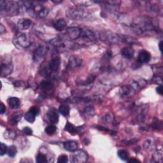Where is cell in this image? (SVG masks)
I'll return each mask as SVG.
<instances>
[{
  "mask_svg": "<svg viewBox=\"0 0 163 163\" xmlns=\"http://www.w3.org/2000/svg\"><path fill=\"white\" fill-rule=\"evenodd\" d=\"M4 136L6 139H14L16 137V132L11 129H8L5 132Z\"/></svg>",
  "mask_w": 163,
  "mask_h": 163,
  "instance_id": "24",
  "label": "cell"
},
{
  "mask_svg": "<svg viewBox=\"0 0 163 163\" xmlns=\"http://www.w3.org/2000/svg\"><path fill=\"white\" fill-rule=\"evenodd\" d=\"M82 29L78 27H70L65 30L64 38L69 40H76L80 38Z\"/></svg>",
  "mask_w": 163,
  "mask_h": 163,
  "instance_id": "7",
  "label": "cell"
},
{
  "mask_svg": "<svg viewBox=\"0 0 163 163\" xmlns=\"http://www.w3.org/2000/svg\"><path fill=\"white\" fill-rule=\"evenodd\" d=\"M84 113L87 115H90V116H93L94 114V109L93 106H88L85 108V109L84 110Z\"/></svg>",
  "mask_w": 163,
  "mask_h": 163,
  "instance_id": "31",
  "label": "cell"
},
{
  "mask_svg": "<svg viewBox=\"0 0 163 163\" xmlns=\"http://www.w3.org/2000/svg\"><path fill=\"white\" fill-rule=\"evenodd\" d=\"M131 28L136 34H142L147 32L158 30L159 26L152 18L139 17L133 22Z\"/></svg>",
  "mask_w": 163,
  "mask_h": 163,
  "instance_id": "1",
  "label": "cell"
},
{
  "mask_svg": "<svg viewBox=\"0 0 163 163\" xmlns=\"http://www.w3.org/2000/svg\"><path fill=\"white\" fill-rule=\"evenodd\" d=\"M13 69V66L10 63H5V64H2L1 66V76L3 77L11 74Z\"/></svg>",
  "mask_w": 163,
  "mask_h": 163,
  "instance_id": "13",
  "label": "cell"
},
{
  "mask_svg": "<svg viewBox=\"0 0 163 163\" xmlns=\"http://www.w3.org/2000/svg\"><path fill=\"white\" fill-rule=\"evenodd\" d=\"M30 112L34 114L35 116H37L40 113V108L37 106H33L32 108H31Z\"/></svg>",
  "mask_w": 163,
  "mask_h": 163,
  "instance_id": "35",
  "label": "cell"
},
{
  "mask_svg": "<svg viewBox=\"0 0 163 163\" xmlns=\"http://www.w3.org/2000/svg\"><path fill=\"white\" fill-rule=\"evenodd\" d=\"M47 156L42 153H40L39 154H38L37 157V162L38 163H45L47 162Z\"/></svg>",
  "mask_w": 163,
  "mask_h": 163,
  "instance_id": "29",
  "label": "cell"
},
{
  "mask_svg": "<svg viewBox=\"0 0 163 163\" xmlns=\"http://www.w3.org/2000/svg\"><path fill=\"white\" fill-rule=\"evenodd\" d=\"M8 105L12 109H18L21 106V102L19 99L16 97H10L7 99Z\"/></svg>",
  "mask_w": 163,
  "mask_h": 163,
  "instance_id": "18",
  "label": "cell"
},
{
  "mask_svg": "<svg viewBox=\"0 0 163 163\" xmlns=\"http://www.w3.org/2000/svg\"><path fill=\"white\" fill-rule=\"evenodd\" d=\"M61 65V60L59 58H54L50 62L49 65V69L52 72L58 71Z\"/></svg>",
  "mask_w": 163,
  "mask_h": 163,
  "instance_id": "16",
  "label": "cell"
},
{
  "mask_svg": "<svg viewBox=\"0 0 163 163\" xmlns=\"http://www.w3.org/2000/svg\"><path fill=\"white\" fill-rule=\"evenodd\" d=\"M5 28L2 24H1V26H0V33H1V34H3L4 32H5Z\"/></svg>",
  "mask_w": 163,
  "mask_h": 163,
  "instance_id": "40",
  "label": "cell"
},
{
  "mask_svg": "<svg viewBox=\"0 0 163 163\" xmlns=\"http://www.w3.org/2000/svg\"><path fill=\"white\" fill-rule=\"evenodd\" d=\"M40 87L45 92H50V90H52L54 85L50 81L44 80L41 82Z\"/></svg>",
  "mask_w": 163,
  "mask_h": 163,
  "instance_id": "22",
  "label": "cell"
},
{
  "mask_svg": "<svg viewBox=\"0 0 163 163\" xmlns=\"http://www.w3.org/2000/svg\"><path fill=\"white\" fill-rule=\"evenodd\" d=\"M82 61L78 56H72L70 58L67 65L68 70H74L81 66Z\"/></svg>",
  "mask_w": 163,
  "mask_h": 163,
  "instance_id": "11",
  "label": "cell"
},
{
  "mask_svg": "<svg viewBox=\"0 0 163 163\" xmlns=\"http://www.w3.org/2000/svg\"><path fill=\"white\" fill-rule=\"evenodd\" d=\"M35 115L34 114H33L31 112H30V111L28 112H27L25 115H24V118L25 119L30 122V123H33V122H34L35 121Z\"/></svg>",
  "mask_w": 163,
  "mask_h": 163,
  "instance_id": "28",
  "label": "cell"
},
{
  "mask_svg": "<svg viewBox=\"0 0 163 163\" xmlns=\"http://www.w3.org/2000/svg\"><path fill=\"white\" fill-rule=\"evenodd\" d=\"M64 145V148L70 152H75L77 150L78 148V143L77 142L73 141V140H69L67 141H65L63 144Z\"/></svg>",
  "mask_w": 163,
  "mask_h": 163,
  "instance_id": "19",
  "label": "cell"
},
{
  "mask_svg": "<svg viewBox=\"0 0 163 163\" xmlns=\"http://www.w3.org/2000/svg\"><path fill=\"white\" fill-rule=\"evenodd\" d=\"M66 15L71 19L77 21H84L90 19L92 15L88 11L80 7H72L69 8L66 12Z\"/></svg>",
  "mask_w": 163,
  "mask_h": 163,
  "instance_id": "2",
  "label": "cell"
},
{
  "mask_svg": "<svg viewBox=\"0 0 163 163\" xmlns=\"http://www.w3.org/2000/svg\"><path fill=\"white\" fill-rule=\"evenodd\" d=\"M118 156L121 158V159L123 161H127L128 159V153L127 151L124 150H120L118 152Z\"/></svg>",
  "mask_w": 163,
  "mask_h": 163,
  "instance_id": "30",
  "label": "cell"
},
{
  "mask_svg": "<svg viewBox=\"0 0 163 163\" xmlns=\"http://www.w3.org/2000/svg\"><path fill=\"white\" fill-rule=\"evenodd\" d=\"M27 11L34 18L42 19L47 17L49 14V10L38 2H30Z\"/></svg>",
  "mask_w": 163,
  "mask_h": 163,
  "instance_id": "3",
  "label": "cell"
},
{
  "mask_svg": "<svg viewBox=\"0 0 163 163\" xmlns=\"http://www.w3.org/2000/svg\"><path fill=\"white\" fill-rule=\"evenodd\" d=\"M162 153L161 150H158L154 153V154H153V159H156V162L157 161L159 162V159H161L162 160Z\"/></svg>",
  "mask_w": 163,
  "mask_h": 163,
  "instance_id": "36",
  "label": "cell"
},
{
  "mask_svg": "<svg viewBox=\"0 0 163 163\" xmlns=\"http://www.w3.org/2000/svg\"><path fill=\"white\" fill-rule=\"evenodd\" d=\"M17 152V148L15 145H11L8 149V155L10 157H14Z\"/></svg>",
  "mask_w": 163,
  "mask_h": 163,
  "instance_id": "26",
  "label": "cell"
},
{
  "mask_svg": "<svg viewBox=\"0 0 163 163\" xmlns=\"http://www.w3.org/2000/svg\"><path fill=\"white\" fill-rule=\"evenodd\" d=\"M6 111V107L3 103H1V114H3Z\"/></svg>",
  "mask_w": 163,
  "mask_h": 163,
  "instance_id": "39",
  "label": "cell"
},
{
  "mask_svg": "<svg viewBox=\"0 0 163 163\" xmlns=\"http://www.w3.org/2000/svg\"><path fill=\"white\" fill-rule=\"evenodd\" d=\"M65 130L68 131L71 134H75L77 133V128L73 125L70 124V122H68L65 125Z\"/></svg>",
  "mask_w": 163,
  "mask_h": 163,
  "instance_id": "25",
  "label": "cell"
},
{
  "mask_svg": "<svg viewBox=\"0 0 163 163\" xmlns=\"http://www.w3.org/2000/svg\"><path fill=\"white\" fill-rule=\"evenodd\" d=\"M119 93L122 97H130L135 94V90L131 85H124L121 88Z\"/></svg>",
  "mask_w": 163,
  "mask_h": 163,
  "instance_id": "10",
  "label": "cell"
},
{
  "mask_svg": "<svg viewBox=\"0 0 163 163\" xmlns=\"http://www.w3.org/2000/svg\"><path fill=\"white\" fill-rule=\"evenodd\" d=\"M162 41H161L160 42V43H159V50H160V51L162 52Z\"/></svg>",
  "mask_w": 163,
  "mask_h": 163,
  "instance_id": "42",
  "label": "cell"
},
{
  "mask_svg": "<svg viewBox=\"0 0 163 163\" xmlns=\"http://www.w3.org/2000/svg\"><path fill=\"white\" fill-rule=\"evenodd\" d=\"M13 42L15 46L19 49L27 48L31 44L30 36L27 33H17L14 37Z\"/></svg>",
  "mask_w": 163,
  "mask_h": 163,
  "instance_id": "5",
  "label": "cell"
},
{
  "mask_svg": "<svg viewBox=\"0 0 163 163\" xmlns=\"http://www.w3.org/2000/svg\"><path fill=\"white\" fill-rule=\"evenodd\" d=\"M87 153L82 150L76 151L72 156V162L75 163H82L87 161Z\"/></svg>",
  "mask_w": 163,
  "mask_h": 163,
  "instance_id": "8",
  "label": "cell"
},
{
  "mask_svg": "<svg viewBox=\"0 0 163 163\" xmlns=\"http://www.w3.org/2000/svg\"><path fill=\"white\" fill-rule=\"evenodd\" d=\"M47 52V49L44 46H40L35 50L33 55V61L35 62H40L45 58Z\"/></svg>",
  "mask_w": 163,
  "mask_h": 163,
  "instance_id": "9",
  "label": "cell"
},
{
  "mask_svg": "<svg viewBox=\"0 0 163 163\" xmlns=\"http://www.w3.org/2000/svg\"><path fill=\"white\" fill-rule=\"evenodd\" d=\"M70 107L66 104L61 105L59 108L60 113L65 117H68L70 115Z\"/></svg>",
  "mask_w": 163,
  "mask_h": 163,
  "instance_id": "23",
  "label": "cell"
},
{
  "mask_svg": "<svg viewBox=\"0 0 163 163\" xmlns=\"http://www.w3.org/2000/svg\"><path fill=\"white\" fill-rule=\"evenodd\" d=\"M21 115H15V116L12 117L11 119V123L13 124H16L20 119H21Z\"/></svg>",
  "mask_w": 163,
  "mask_h": 163,
  "instance_id": "33",
  "label": "cell"
},
{
  "mask_svg": "<svg viewBox=\"0 0 163 163\" xmlns=\"http://www.w3.org/2000/svg\"><path fill=\"white\" fill-rule=\"evenodd\" d=\"M80 38L85 43H93L99 38V33L89 29H82Z\"/></svg>",
  "mask_w": 163,
  "mask_h": 163,
  "instance_id": "6",
  "label": "cell"
},
{
  "mask_svg": "<svg viewBox=\"0 0 163 163\" xmlns=\"http://www.w3.org/2000/svg\"><path fill=\"white\" fill-rule=\"evenodd\" d=\"M23 132L26 135H31L33 134V130L30 128L29 127H25L23 129Z\"/></svg>",
  "mask_w": 163,
  "mask_h": 163,
  "instance_id": "37",
  "label": "cell"
},
{
  "mask_svg": "<svg viewBox=\"0 0 163 163\" xmlns=\"http://www.w3.org/2000/svg\"><path fill=\"white\" fill-rule=\"evenodd\" d=\"M99 38L108 43H122V35L117 34L110 31H102L99 33Z\"/></svg>",
  "mask_w": 163,
  "mask_h": 163,
  "instance_id": "4",
  "label": "cell"
},
{
  "mask_svg": "<svg viewBox=\"0 0 163 163\" xmlns=\"http://www.w3.org/2000/svg\"><path fill=\"white\" fill-rule=\"evenodd\" d=\"M151 56L149 52L145 50H141L140 51L138 54V62L141 64L147 63L150 60Z\"/></svg>",
  "mask_w": 163,
  "mask_h": 163,
  "instance_id": "12",
  "label": "cell"
},
{
  "mask_svg": "<svg viewBox=\"0 0 163 163\" xmlns=\"http://www.w3.org/2000/svg\"><path fill=\"white\" fill-rule=\"evenodd\" d=\"M134 53V49L131 47H125L121 50L122 56L127 59H131L133 58Z\"/></svg>",
  "mask_w": 163,
  "mask_h": 163,
  "instance_id": "17",
  "label": "cell"
},
{
  "mask_svg": "<svg viewBox=\"0 0 163 163\" xmlns=\"http://www.w3.org/2000/svg\"><path fill=\"white\" fill-rule=\"evenodd\" d=\"M47 117L52 124H56L59 121V115L55 108H51L47 113Z\"/></svg>",
  "mask_w": 163,
  "mask_h": 163,
  "instance_id": "14",
  "label": "cell"
},
{
  "mask_svg": "<svg viewBox=\"0 0 163 163\" xmlns=\"http://www.w3.org/2000/svg\"><path fill=\"white\" fill-rule=\"evenodd\" d=\"M147 85L146 81L144 79H138L134 80L133 84H132V87L134 88V90L136 89H141L143 87H145Z\"/></svg>",
  "mask_w": 163,
  "mask_h": 163,
  "instance_id": "21",
  "label": "cell"
},
{
  "mask_svg": "<svg viewBox=\"0 0 163 163\" xmlns=\"http://www.w3.org/2000/svg\"><path fill=\"white\" fill-rule=\"evenodd\" d=\"M8 149L5 144H4L3 143H1V152H0V155H1V156H3L5 154L8 152Z\"/></svg>",
  "mask_w": 163,
  "mask_h": 163,
  "instance_id": "32",
  "label": "cell"
},
{
  "mask_svg": "<svg viewBox=\"0 0 163 163\" xmlns=\"http://www.w3.org/2000/svg\"><path fill=\"white\" fill-rule=\"evenodd\" d=\"M33 25V22L28 19H22L18 22V27L20 30H26L30 29Z\"/></svg>",
  "mask_w": 163,
  "mask_h": 163,
  "instance_id": "15",
  "label": "cell"
},
{
  "mask_svg": "<svg viewBox=\"0 0 163 163\" xmlns=\"http://www.w3.org/2000/svg\"><path fill=\"white\" fill-rule=\"evenodd\" d=\"M156 90H157V92L159 94L162 95V94H163V90H162V85H160V86L157 87V89H156Z\"/></svg>",
  "mask_w": 163,
  "mask_h": 163,
  "instance_id": "38",
  "label": "cell"
},
{
  "mask_svg": "<svg viewBox=\"0 0 163 163\" xmlns=\"http://www.w3.org/2000/svg\"><path fill=\"white\" fill-rule=\"evenodd\" d=\"M66 26H67L66 22L63 19H60L58 20L54 24V28L59 31H62L65 30V28H66Z\"/></svg>",
  "mask_w": 163,
  "mask_h": 163,
  "instance_id": "20",
  "label": "cell"
},
{
  "mask_svg": "<svg viewBox=\"0 0 163 163\" xmlns=\"http://www.w3.org/2000/svg\"><path fill=\"white\" fill-rule=\"evenodd\" d=\"M56 131H57V128H56V126H55L54 125H49L48 127H47L46 129H45V132H46V133L50 136L53 135L54 133H56Z\"/></svg>",
  "mask_w": 163,
  "mask_h": 163,
  "instance_id": "27",
  "label": "cell"
},
{
  "mask_svg": "<svg viewBox=\"0 0 163 163\" xmlns=\"http://www.w3.org/2000/svg\"><path fill=\"white\" fill-rule=\"evenodd\" d=\"M68 161V158L66 155H61L59 157L58 162L59 163H66Z\"/></svg>",
  "mask_w": 163,
  "mask_h": 163,
  "instance_id": "34",
  "label": "cell"
},
{
  "mask_svg": "<svg viewBox=\"0 0 163 163\" xmlns=\"http://www.w3.org/2000/svg\"><path fill=\"white\" fill-rule=\"evenodd\" d=\"M128 162H138V160H136V159H131L129 160Z\"/></svg>",
  "mask_w": 163,
  "mask_h": 163,
  "instance_id": "41",
  "label": "cell"
}]
</instances>
